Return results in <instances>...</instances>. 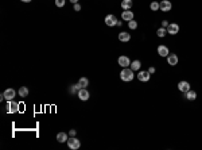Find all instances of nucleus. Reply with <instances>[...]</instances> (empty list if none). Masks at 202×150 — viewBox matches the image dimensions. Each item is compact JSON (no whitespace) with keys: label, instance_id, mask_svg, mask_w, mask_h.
<instances>
[{"label":"nucleus","instance_id":"obj_1","mask_svg":"<svg viewBox=\"0 0 202 150\" xmlns=\"http://www.w3.org/2000/svg\"><path fill=\"white\" fill-rule=\"evenodd\" d=\"M133 71H132L131 68H123V71L120 72V79L125 81V83H129L133 80Z\"/></svg>","mask_w":202,"mask_h":150},{"label":"nucleus","instance_id":"obj_2","mask_svg":"<svg viewBox=\"0 0 202 150\" xmlns=\"http://www.w3.org/2000/svg\"><path fill=\"white\" fill-rule=\"evenodd\" d=\"M7 111H8V114H15V112H18L19 104L16 102H13V100H8V102H7Z\"/></svg>","mask_w":202,"mask_h":150},{"label":"nucleus","instance_id":"obj_3","mask_svg":"<svg viewBox=\"0 0 202 150\" xmlns=\"http://www.w3.org/2000/svg\"><path fill=\"white\" fill-rule=\"evenodd\" d=\"M67 146H69L71 150H77V149H79V146H81V142H79L75 137H70L67 139Z\"/></svg>","mask_w":202,"mask_h":150},{"label":"nucleus","instance_id":"obj_4","mask_svg":"<svg viewBox=\"0 0 202 150\" xmlns=\"http://www.w3.org/2000/svg\"><path fill=\"white\" fill-rule=\"evenodd\" d=\"M171 8H172V4L168 0H162V1L159 3V10L163 11V12H168Z\"/></svg>","mask_w":202,"mask_h":150},{"label":"nucleus","instance_id":"obj_5","mask_svg":"<svg viewBox=\"0 0 202 150\" xmlns=\"http://www.w3.org/2000/svg\"><path fill=\"white\" fill-rule=\"evenodd\" d=\"M105 24L109 27H113L117 24V18L114 16V15H112V14H109V15H106L105 16Z\"/></svg>","mask_w":202,"mask_h":150},{"label":"nucleus","instance_id":"obj_6","mask_svg":"<svg viewBox=\"0 0 202 150\" xmlns=\"http://www.w3.org/2000/svg\"><path fill=\"white\" fill-rule=\"evenodd\" d=\"M15 95H16V91L12 88H8L5 89L4 93H3V96H4V99L8 102V100H13V97H15Z\"/></svg>","mask_w":202,"mask_h":150},{"label":"nucleus","instance_id":"obj_7","mask_svg":"<svg viewBox=\"0 0 202 150\" xmlns=\"http://www.w3.org/2000/svg\"><path fill=\"white\" fill-rule=\"evenodd\" d=\"M178 31H179V26H178L176 23H170V24L167 26V34L175 35V34H178Z\"/></svg>","mask_w":202,"mask_h":150},{"label":"nucleus","instance_id":"obj_8","mask_svg":"<svg viewBox=\"0 0 202 150\" xmlns=\"http://www.w3.org/2000/svg\"><path fill=\"white\" fill-rule=\"evenodd\" d=\"M77 95H78L79 100H82V102H86V100H89V96H90L86 88H81L78 91V93H77Z\"/></svg>","mask_w":202,"mask_h":150},{"label":"nucleus","instance_id":"obj_9","mask_svg":"<svg viewBox=\"0 0 202 150\" xmlns=\"http://www.w3.org/2000/svg\"><path fill=\"white\" fill-rule=\"evenodd\" d=\"M117 62H119V65L121 66V68H128V66L131 65V61H129V58H128L127 56H120Z\"/></svg>","mask_w":202,"mask_h":150},{"label":"nucleus","instance_id":"obj_10","mask_svg":"<svg viewBox=\"0 0 202 150\" xmlns=\"http://www.w3.org/2000/svg\"><path fill=\"white\" fill-rule=\"evenodd\" d=\"M149 77H151V73H149L148 71H140L137 73V79L140 80V81H143V83L148 81Z\"/></svg>","mask_w":202,"mask_h":150},{"label":"nucleus","instance_id":"obj_11","mask_svg":"<svg viewBox=\"0 0 202 150\" xmlns=\"http://www.w3.org/2000/svg\"><path fill=\"white\" fill-rule=\"evenodd\" d=\"M167 62L170 66H175L178 64V56L176 54H168L167 56Z\"/></svg>","mask_w":202,"mask_h":150},{"label":"nucleus","instance_id":"obj_12","mask_svg":"<svg viewBox=\"0 0 202 150\" xmlns=\"http://www.w3.org/2000/svg\"><path fill=\"white\" fill-rule=\"evenodd\" d=\"M158 54L160 56V57H167L168 54H170V52H168V48L167 46H164V45H160L158 48Z\"/></svg>","mask_w":202,"mask_h":150},{"label":"nucleus","instance_id":"obj_13","mask_svg":"<svg viewBox=\"0 0 202 150\" xmlns=\"http://www.w3.org/2000/svg\"><path fill=\"white\" fill-rule=\"evenodd\" d=\"M178 89H179L180 92H187V91H190V84L187 83V81H180L179 84H178Z\"/></svg>","mask_w":202,"mask_h":150},{"label":"nucleus","instance_id":"obj_14","mask_svg":"<svg viewBox=\"0 0 202 150\" xmlns=\"http://www.w3.org/2000/svg\"><path fill=\"white\" fill-rule=\"evenodd\" d=\"M121 18H123V20H127V22H129V20H132V19H133V12H132V11H129V10H125V11H123V14H121Z\"/></svg>","mask_w":202,"mask_h":150},{"label":"nucleus","instance_id":"obj_15","mask_svg":"<svg viewBox=\"0 0 202 150\" xmlns=\"http://www.w3.org/2000/svg\"><path fill=\"white\" fill-rule=\"evenodd\" d=\"M131 39V34L127 33V31H121L119 34V41L120 42H128V41Z\"/></svg>","mask_w":202,"mask_h":150},{"label":"nucleus","instance_id":"obj_16","mask_svg":"<svg viewBox=\"0 0 202 150\" xmlns=\"http://www.w3.org/2000/svg\"><path fill=\"white\" fill-rule=\"evenodd\" d=\"M18 93H19V96L20 97H27L30 92H28V88H27V87H20L19 91H18Z\"/></svg>","mask_w":202,"mask_h":150},{"label":"nucleus","instance_id":"obj_17","mask_svg":"<svg viewBox=\"0 0 202 150\" xmlns=\"http://www.w3.org/2000/svg\"><path fill=\"white\" fill-rule=\"evenodd\" d=\"M67 139H69V138H67V134H65V132H58L57 134V141L58 142H67Z\"/></svg>","mask_w":202,"mask_h":150},{"label":"nucleus","instance_id":"obj_18","mask_svg":"<svg viewBox=\"0 0 202 150\" xmlns=\"http://www.w3.org/2000/svg\"><path fill=\"white\" fill-rule=\"evenodd\" d=\"M186 99H187V100H191V102H193V100H195V99H197V93L194 92V91H191V89H190V91H187V92H186Z\"/></svg>","mask_w":202,"mask_h":150},{"label":"nucleus","instance_id":"obj_19","mask_svg":"<svg viewBox=\"0 0 202 150\" xmlns=\"http://www.w3.org/2000/svg\"><path fill=\"white\" fill-rule=\"evenodd\" d=\"M132 7V0H123L121 1V8L125 11V10H129Z\"/></svg>","mask_w":202,"mask_h":150},{"label":"nucleus","instance_id":"obj_20","mask_svg":"<svg viewBox=\"0 0 202 150\" xmlns=\"http://www.w3.org/2000/svg\"><path fill=\"white\" fill-rule=\"evenodd\" d=\"M89 84V80L86 79V77H81V79L78 80V85L81 87V88H86Z\"/></svg>","mask_w":202,"mask_h":150},{"label":"nucleus","instance_id":"obj_21","mask_svg":"<svg viewBox=\"0 0 202 150\" xmlns=\"http://www.w3.org/2000/svg\"><path fill=\"white\" fill-rule=\"evenodd\" d=\"M129 66H131V69H132L133 72H135V71H139V69H140V66H141V62L136 60V61L131 62V65H129Z\"/></svg>","mask_w":202,"mask_h":150},{"label":"nucleus","instance_id":"obj_22","mask_svg":"<svg viewBox=\"0 0 202 150\" xmlns=\"http://www.w3.org/2000/svg\"><path fill=\"white\" fill-rule=\"evenodd\" d=\"M156 34H158V37H160V38L166 37V34H167V29H164V27H159L158 31H156Z\"/></svg>","mask_w":202,"mask_h":150},{"label":"nucleus","instance_id":"obj_23","mask_svg":"<svg viewBox=\"0 0 202 150\" xmlns=\"http://www.w3.org/2000/svg\"><path fill=\"white\" fill-rule=\"evenodd\" d=\"M79 89H81V87H79L78 84L71 85V87H70V93H73V95H74V93H78Z\"/></svg>","mask_w":202,"mask_h":150},{"label":"nucleus","instance_id":"obj_24","mask_svg":"<svg viewBox=\"0 0 202 150\" xmlns=\"http://www.w3.org/2000/svg\"><path fill=\"white\" fill-rule=\"evenodd\" d=\"M128 27H129L131 30H135V29H136V27H137V22H136V20H133V19H132V20H129V22H128Z\"/></svg>","mask_w":202,"mask_h":150},{"label":"nucleus","instance_id":"obj_25","mask_svg":"<svg viewBox=\"0 0 202 150\" xmlns=\"http://www.w3.org/2000/svg\"><path fill=\"white\" fill-rule=\"evenodd\" d=\"M149 8L152 10V11H158V10H159V3H158V1H152L151 5H149Z\"/></svg>","mask_w":202,"mask_h":150},{"label":"nucleus","instance_id":"obj_26","mask_svg":"<svg viewBox=\"0 0 202 150\" xmlns=\"http://www.w3.org/2000/svg\"><path fill=\"white\" fill-rule=\"evenodd\" d=\"M55 5L57 7H63L65 5V0H55Z\"/></svg>","mask_w":202,"mask_h":150},{"label":"nucleus","instance_id":"obj_27","mask_svg":"<svg viewBox=\"0 0 202 150\" xmlns=\"http://www.w3.org/2000/svg\"><path fill=\"white\" fill-rule=\"evenodd\" d=\"M74 11H81V5H79L78 3H75L74 4Z\"/></svg>","mask_w":202,"mask_h":150},{"label":"nucleus","instance_id":"obj_28","mask_svg":"<svg viewBox=\"0 0 202 150\" xmlns=\"http://www.w3.org/2000/svg\"><path fill=\"white\" fill-rule=\"evenodd\" d=\"M168 24H170V23L167 22V20H163V22H162V27H164V29H167V26H168Z\"/></svg>","mask_w":202,"mask_h":150},{"label":"nucleus","instance_id":"obj_29","mask_svg":"<svg viewBox=\"0 0 202 150\" xmlns=\"http://www.w3.org/2000/svg\"><path fill=\"white\" fill-rule=\"evenodd\" d=\"M69 135H70V137H75V130H70V131H69Z\"/></svg>","mask_w":202,"mask_h":150},{"label":"nucleus","instance_id":"obj_30","mask_svg":"<svg viewBox=\"0 0 202 150\" xmlns=\"http://www.w3.org/2000/svg\"><path fill=\"white\" fill-rule=\"evenodd\" d=\"M148 72L151 73V75H152V73H155V68H154V66H151V68L148 69Z\"/></svg>","mask_w":202,"mask_h":150},{"label":"nucleus","instance_id":"obj_31","mask_svg":"<svg viewBox=\"0 0 202 150\" xmlns=\"http://www.w3.org/2000/svg\"><path fill=\"white\" fill-rule=\"evenodd\" d=\"M71 3H73V4H75V3H78V0H70Z\"/></svg>","mask_w":202,"mask_h":150},{"label":"nucleus","instance_id":"obj_32","mask_svg":"<svg viewBox=\"0 0 202 150\" xmlns=\"http://www.w3.org/2000/svg\"><path fill=\"white\" fill-rule=\"evenodd\" d=\"M22 1H23V3H30L31 0H22Z\"/></svg>","mask_w":202,"mask_h":150}]
</instances>
